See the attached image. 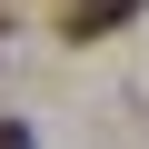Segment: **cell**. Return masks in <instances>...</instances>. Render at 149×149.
<instances>
[{
	"instance_id": "obj_1",
	"label": "cell",
	"mask_w": 149,
	"mask_h": 149,
	"mask_svg": "<svg viewBox=\"0 0 149 149\" xmlns=\"http://www.w3.org/2000/svg\"><path fill=\"white\" fill-rule=\"evenodd\" d=\"M149 10V0H70V20H60V40H109V30H129Z\"/></svg>"
},
{
	"instance_id": "obj_2",
	"label": "cell",
	"mask_w": 149,
	"mask_h": 149,
	"mask_svg": "<svg viewBox=\"0 0 149 149\" xmlns=\"http://www.w3.org/2000/svg\"><path fill=\"white\" fill-rule=\"evenodd\" d=\"M0 149H30V129H20V119H0Z\"/></svg>"
}]
</instances>
